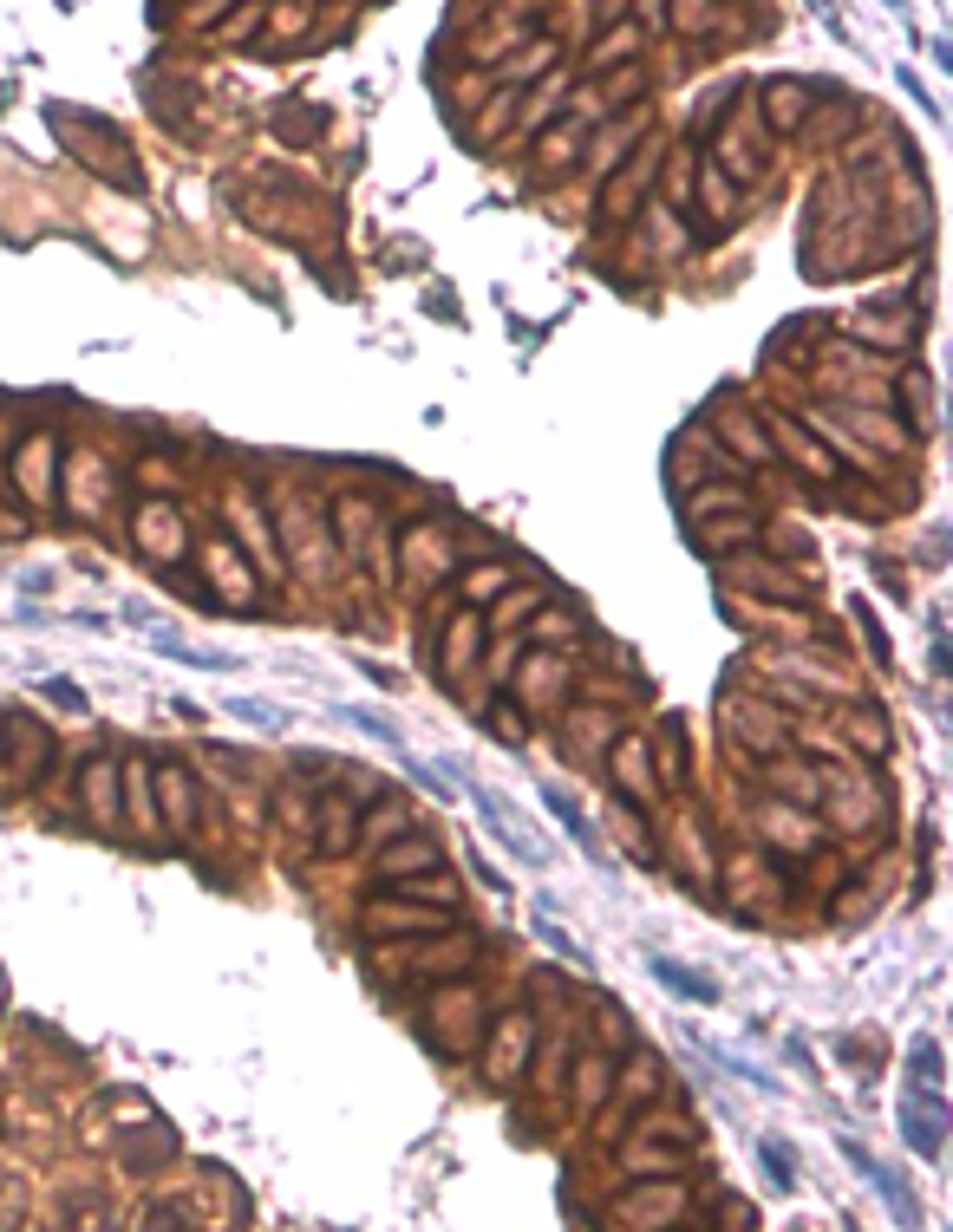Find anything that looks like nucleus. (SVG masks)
<instances>
[{"label":"nucleus","instance_id":"1","mask_svg":"<svg viewBox=\"0 0 953 1232\" xmlns=\"http://www.w3.org/2000/svg\"><path fill=\"white\" fill-rule=\"evenodd\" d=\"M464 796L477 802V815L490 822V835H497V841H503V848H510V854H516L523 867H542V861H549L542 835H536V828H529V822H523V815H516V809H510L503 796H497V789H484V783H471V776H464Z\"/></svg>","mask_w":953,"mask_h":1232},{"label":"nucleus","instance_id":"2","mask_svg":"<svg viewBox=\"0 0 953 1232\" xmlns=\"http://www.w3.org/2000/svg\"><path fill=\"white\" fill-rule=\"evenodd\" d=\"M902 1129H908V1148H915V1155H928V1161L948 1155V1102L928 1109V1089H908V1102H902Z\"/></svg>","mask_w":953,"mask_h":1232},{"label":"nucleus","instance_id":"3","mask_svg":"<svg viewBox=\"0 0 953 1232\" xmlns=\"http://www.w3.org/2000/svg\"><path fill=\"white\" fill-rule=\"evenodd\" d=\"M843 1155H850V1168H856V1174H863V1181H869V1187H876V1194L895 1207V1220H902V1227H908V1232L921 1227V1207L908 1200V1187H902V1174H895V1168H882V1161H876L863 1142H843Z\"/></svg>","mask_w":953,"mask_h":1232},{"label":"nucleus","instance_id":"4","mask_svg":"<svg viewBox=\"0 0 953 1232\" xmlns=\"http://www.w3.org/2000/svg\"><path fill=\"white\" fill-rule=\"evenodd\" d=\"M542 809H549V815L562 822V835H569V841H575V848H582L588 861H608V854H601V835L588 828V815H582V809H575V802H569V796H562L555 783H542Z\"/></svg>","mask_w":953,"mask_h":1232},{"label":"nucleus","instance_id":"5","mask_svg":"<svg viewBox=\"0 0 953 1232\" xmlns=\"http://www.w3.org/2000/svg\"><path fill=\"white\" fill-rule=\"evenodd\" d=\"M366 926H372V933H444L451 920H444L438 907H372Z\"/></svg>","mask_w":953,"mask_h":1232},{"label":"nucleus","instance_id":"6","mask_svg":"<svg viewBox=\"0 0 953 1232\" xmlns=\"http://www.w3.org/2000/svg\"><path fill=\"white\" fill-rule=\"evenodd\" d=\"M647 972H653V978H660L667 991L693 998V1005H712V998H719V985H712V978H693V972H686V965H673L667 952H653V959H647Z\"/></svg>","mask_w":953,"mask_h":1232},{"label":"nucleus","instance_id":"7","mask_svg":"<svg viewBox=\"0 0 953 1232\" xmlns=\"http://www.w3.org/2000/svg\"><path fill=\"white\" fill-rule=\"evenodd\" d=\"M353 848V809L346 796H327V828H320V854H346Z\"/></svg>","mask_w":953,"mask_h":1232},{"label":"nucleus","instance_id":"8","mask_svg":"<svg viewBox=\"0 0 953 1232\" xmlns=\"http://www.w3.org/2000/svg\"><path fill=\"white\" fill-rule=\"evenodd\" d=\"M425 867H438V848H431V841H399V848H386V861H379V874H425Z\"/></svg>","mask_w":953,"mask_h":1232},{"label":"nucleus","instance_id":"9","mask_svg":"<svg viewBox=\"0 0 953 1232\" xmlns=\"http://www.w3.org/2000/svg\"><path fill=\"white\" fill-rule=\"evenodd\" d=\"M222 711L242 717V724H255V730H288V711H274V704H261V698H229Z\"/></svg>","mask_w":953,"mask_h":1232},{"label":"nucleus","instance_id":"10","mask_svg":"<svg viewBox=\"0 0 953 1232\" xmlns=\"http://www.w3.org/2000/svg\"><path fill=\"white\" fill-rule=\"evenodd\" d=\"M758 1161H765V1174H771V1187H778V1194H791V1187H797V1161H791V1148H784V1142H758Z\"/></svg>","mask_w":953,"mask_h":1232},{"label":"nucleus","instance_id":"11","mask_svg":"<svg viewBox=\"0 0 953 1232\" xmlns=\"http://www.w3.org/2000/svg\"><path fill=\"white\" fill-rule=\"evenodd\" d=\"M908 1070H915V1089H941V1050L928 1044V1037H915V1050H908Z\"/></svg>","mask_w":953,"mask_h":1232},{"label":"nucleus","instance_id":"12","mask_svg":"<svg viewBox=\"0 0 953 1232\" xmlns=\"http://www.w3.org/2000/svg\"><path fill=\"white\" fill-rule=\"evenodd\" d=\"M333 717H340V724H359L366 737H379V743H392V750L405 743V737H399V724H386V717H372V711H333Z\"/></svg>","mask_w":953,"mask_h":1232},{"label":"nucleus","instance_id":"13","mask_svg":"<svg viewBox=\"0 0 953 1232\" xmlns=\"http://www.w3.org/2000/svg\"><path fill=\"white\" fill-rule=\"evenodd\" d=\"M39 691H46L52 704H65V711H85V691H78V685H65V678H46Z\"/></svg>","mask_w":953,"mask_h":1232},{"label":"nucleus","instance_id":"14","mask_svg":"<svg viewBox=\"0 0 953 1232\" xmlns=\"http://www.w3.org/2000/svg\"><path fill=\"white\" fill-rule=\"evenodd\" d=\"M144 1232H176V1213H150V1220H144Z\"/></svg>","mask_w":953,"mask_h":1232}]
</instances>
